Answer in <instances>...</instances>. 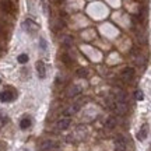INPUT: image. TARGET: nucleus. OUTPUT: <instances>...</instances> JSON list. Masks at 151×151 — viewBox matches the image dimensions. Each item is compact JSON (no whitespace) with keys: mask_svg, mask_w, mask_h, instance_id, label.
Instances as JSON below:
<instances>
[{"mask_svg":"<svg viewBox=\"0 0 151 151\" xmlns=\"http://www.w3.org/2000/svg\"><path fill=\"white\" fill-rule=\"evenodd\" d=\"M86 137H87V127L86 126H77L74 132L67 137V140L71 141V143H78V141H83Z\"/></svg>","mask_w":151,"mask_h":151,"instance_id":"nucleus-1","label":"nucleus"},{"mask_svg":"<svg viewBox=\"0 0 151 151\" xmlns=\"http://www.w3.org/2000/svg\"><path fill=\"white\" fill-rule=\"evenodd\" d=\"M84 102H86V99H84V98H80V99H77L76 102H73L70 106H69V108H67L65 112H63V116H71V115L77 113V112H78V111L81 109V106L84 105Z\"/></svg>","mask_w":151,"mask_h":151,"instance_id":"nucleus-2","label":"nucleus"},{"mask_svg":"<svg viewBox=\"0 0 151 151\" xmlns=\"http://www.w3.org/2000/svg\"><path fill=\"white\" fill-rule=\"evenodd\" d=\"M71 123V118L70 116H62L60 119L56 120V123H55V127L58 130H66Z\"/></svg>","mask_w":151,"mask_h":151,"instance_id":"nucleus-3","label":"nucleus"},{"mask_svg":"<svg viewBox=\"0 0 151 151\" xmlns=\"http://www.w3.org/2000/svg\"><path fill=\"white\" fill-rule=\"evenodd\" d=\"M14 98H16V92L13 90H4V91L0 92V101L1 102H11V101H14Z\"/></svg>","mask_w":151,"mask_h":151,"instance_id":"nucleus-4","label":"nucleus"},{"mask_svg":"<svg viewBox=\"0 0 151 151\" xmlns=\"http://www.w3.org/2000/svg\"><path fill=\"white\" fill-rule=\"evenodd\" d=\"M115 151H126V147H127V144H126V139H124L123 136H116V139H115Z\"/></svg>","mask_w":151,"mask_h":151,"instance_id":"nucleus-5","label":"nucleus"},{"mask_svg":"<svg viewBox=\"0 0 151 151\" xmlns=\"http://www.w3.org/2000/svg\"><path fill=\"white\" fill-rule=\"evenodd\" d=\"M120 77H122V80L124 83H130V81L133 80V77H134V69L133 67H124Z\"/></svg>","mask_w":151,"mask_h":151,"instance_id":"nucleus-6","label":"nucleus"},{"mask_svg":"<svg viewBox=\"0 0 151 151\" xmlns=\"http://www.w3.org/2000/svg\"><path fill=\"white\" fill-rule=\"evenodd\" d=\"M58 147H59V144H58L56 141L46 140L41 144V150L42 151H52V150H58Z\"/></svg>","mask_w":151,"mask_h":151,"instance_id":"nucleus-7","label":"nucleus"},{"mask_svg":"<svg viewBox=\"0 0 151 151\" xmlns=\"http://www.w3.org/2000/svg\"><path fill=\"white\" fill-rule=\"evenodd\" d=\"M81 94V87L80 86H71L67 90V97L69 98H76L77 95Z\"/></svg>","mask_w":151,"mask_h":151,"instance_id":"nucleus-8","label":"nucleus"},{"mask_svg":"<svg viewBox=\"0 0 151 151\" xmlns=\"http://www.w3.org/2000/svg\"><path fill=\"white\" fill-rule=\"evenodd\" d=\"M147 134H148V124H143L141 129L139 130V133H137V139L139 140H146Z\"/></svg>","mask_w":151,"mask_h":151,"instance_id":"nucleus-9","label":"nucleus"},{"mask_svg":"<svg viewBox=\"0 0 151 151\" xmlns=\"http://www.w3.org/2000/svg\"><path fill=\"white\" fill-rule=\"evenodd\" d=\"M37 71H38L39 78H45V76H46V69H45L43 62H38L37 63Z\"/></svg>","mask_w":151,"mask_h":151,"instance_id":"nucleus-10","label":"nucleus"},{"mask_svg":"<svg viewBox=\"0 0 151 151\" xmlns=\"http://www.w3.org/2000/svg\"><path fill=\"white\" fill-rule=\"evenodd\" d=\"M133 60H134V63L137 66H143V63H144V60H143V55L140 53V52H139V50H133Z\"/></svg>","mask_w":151,"mask_h":151,"instance_id":"nucleus-11","label":"nucleus"},{"mask_svg":"<svg viewBox=\"0 0 151 151\" xmlns=\"http://www.w3.org/2000/svg\"><path fill=\"white\" fill-rule=\"evenodd\" d=\"M116 124H118L116 118H115V116H111V118L106 119V122H105V127H106V129H113Z\"/></svg>","mask_w":151,"mask_h":151,"instance_id":"nucleus-12","label":"nucleus"},{"mask_svg":"<svg viewBox=\"0 0 151 151\" xmlns=\"http://www.w3.org/2000/svg\"><path fill=\"white\" fill-rule=\"evenodd\" d=\"M29 126H31V119H29V118H24L21 122H20V127H21L22 130L28 129Z\"/></svg>","mask_w":151,"mask_h":151,"instance_id":"nucleus-13","label":"nucleus"},{"mask_svg":"<svg viewBox=\"0 0 151 151\" xmlns=\"http://www.w3.org/2000/svg\"><path fill=\"white\" fill-rule=\"evenodd\" d=\"M77 76L81 77V78H86L87 76H88V71H87V69H78L77 70Z\"/></svg>","mask_w":151,"mask_h":151,"instance_id":"nucleus-14","label":"nucleus"},{"mask_svg":"<svg viewBox=\"0 0 151 151\" xmlns=\"http://www.w3.org/2000/svg\"><path fill=\"white\" fill-rule=\"evenodd\" d=\"M17 60H18V62H20V63H21V65H24V63H27L28 62V56L27 55H20V56H18V58H17Z\"/></svg>","mask_w":151,"mask_h":151,"instance_id":"nucleus-15","label":"nucleus"},{"mask_svg":"<svg viewBox=\"0 0 151 151\" xmlns=\"http://www.w3.org/2000/svg\"><path fill=\"white\" fill-rule=\"evenodd\" d=\"M134 97L137 101H143V98H144V94H143V91L141 90H137V91L134 92Z\"/></svg>","mask_w":151,"mask_h":151,"instance_id":"nucleus-16","label":"nucleus"},{"mask_svg":"<svg viewBox=\"0 0 151 151\" xmlns=\"http://www.w3.org/2000/svg\"><path fill=\"white\" fill-rule=\"evenodd\" d=\"M41 3H42V9H43V13H45V14H48V13H49L48 0H41Z\"/></svg>","mask_w":151,"mask_h":151,"instance_id":"nucleus-17","label":"nucleus"},{"mask_svg":"<svg viewBox=\"0 0 151 151\" xmlns=\"http://www.w3.org/2000/svg\"><path fill=\"white\" fill-rule=\"evenodd\" d=\"M62 60L65 62L66 65H70V63H71V59L69 58V55H67V53H65L63 56H62Z\"/></svg>","mask_w":151,"mask_h":151,"instance_id":"nucleus-18","label":"nucleus"},{"mask_svg":"<svg viewBox=\"0 0 151 151\" xmlns=\"http://www.w3.org/2000/svg\"><path fill=\"white\" fill-rule=\"evenodd\" d=\"M71 41H73V39H71V37H65V38H63V43H65L66 46H70Z\"/></svg>","mask_w":151,"mask_h":151,"instance_id":"nucleus-19","label":"nucleus"},{"mask_svg":"<svg viewBox=\"0 0 151 151\" xmlns=\"http://www.w3.org/2000/svg\"><path fill=\"white\" fill-rule=\"evenodd\" d=\"M39 48L43 49V50H46V42H45V39H41V41H39Z\"/></svg>","mask_w":151,"mask_h":151,"instance_id":"nucleus-20","label":"nucleus"},{"mask_svg":"<svg viewBox=\"0 0 151 151\" xmlns=\"http://www.w3.org/2000/svg\"><path fill=\"white\" fill-rule=\"evenodd\" d=\"M6 120H7V119H6V116H3V115H0V129H1V127L4 126Z\"/></svg>","mask_w":151,"mask_h":151,"instance_id":"nucleus-21","label":"nucleus"},{"mask_svg":"<svg viewBox=\"0 0 151 151\" xmlns=\"http://www.w3.org/2000/svg\"><path fill=\"white\" fill-rule=\"evenodd\" d=\"M1 6H3V7H4V10L6 11H9L10 10V3H7V1H1Z\"/></svg>","mask_w":151,"mask_h":151,"instance_id":"nucleus-22","label":"nucleus"}]
</instances>
